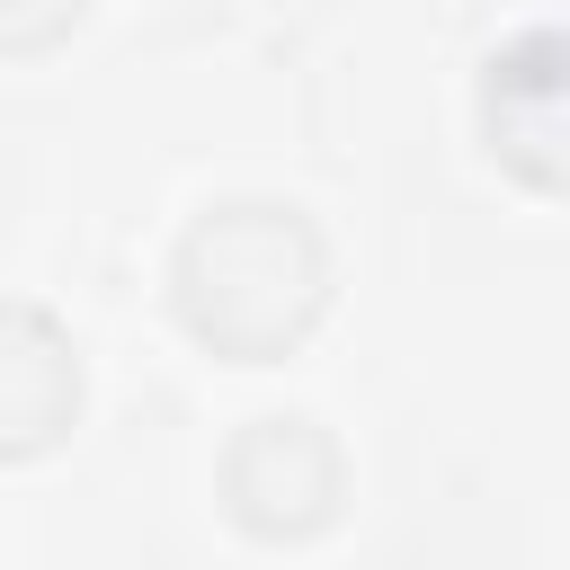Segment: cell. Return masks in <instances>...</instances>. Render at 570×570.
Instances as JSON below:
<instances>
[{
    "label": "cell",
    "mask_w": 570,
    "mask_h": 570,
    "mask_svg": "<svg viewBox=\"0 0 570 570\" xmlns=\"http://www.w3.org/2000/svg\"><path fill=\"white\" fill-rule=\"evenodd\" d=\"M89 0H0V53H45L80 27Z\"/></svg>",
    "instance_id": "5b68a950"
},
{
    "label": "cell",
    "mask_w": 570,
    "mask_h": 570,
    "mask_svg": "<svg viewBox=\"0 0 570 570\" xmlns=\"http://www.w3.org/2000/svg\"><path fill=\"white\" fill-rule=\"evenodd\" d=\"M169 303L196 347H214L232 365H276L330 303V249H321L312 214L240 196V205H214L187 223V240L169 258Z\"/></svg>",
    "instance_id": "6da1fadb"
},
{
    "label": "cell",
    "mask_w": 570,
    "mask_h": 570,
    "mask_svg": "<svg viewBox=\"0 0 570 570\" xmlns=\"http://www.w3.org/2000/svg\"><path fill=\"white\" fill-rule=\"evenodd\" d=\"M338 490H347V463L330 445L321 419L303 410H276V419H249L232 445H223V508L240 534L258 543H303L338 517Z\"/></svg>",
    "instance_id": "7a4b0ae2"
},
{
    "label": "cell",
    "mask_w": 570,
    "mask_h": 570,
    "mask_svg": "<svg viewBox=\"0 0 570 570\" xmlns=\"http://www.w3.org/2000/svg\"><path fill=\"white\" fill-rule=\"evenodd\" d=\"M80 419V347L53 312L0 303V463L62 445Z\"/></svg>",
    "instance_id": "3957f363"
},
{
    "label": "cell",
    "mask_w": 570,
    "mask_h": 570,
    "mask_svg": "<svg viewBox=\"0 0 570 570\" xmlns=\"http://www.w3.org/2000/svg\"><path fill=\"white\" fill-rule=\"evenodd\" d=\"M561 45L534 27L525 45H508L490 62V89H481V125H490V151L525 178V187H561Z\"/></svg>",
    "instance_id": "277c9868"
}]
</instances>
